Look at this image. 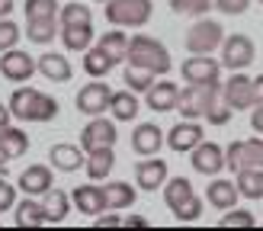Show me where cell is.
I'll return each mask as SVG.
<instances>
[{
    "label": "cell",
    "instance_id": "cell-21",
    "mask_svg": "<svg viewBox=\"0 0 263 231\" xmlns=\"http://www.w3.org/2000/svg\"><path fill=\"white\" fill-rule=\"evenodd\" d=\"M35 64H39V74H42L45 81H51V84H68L74 77L71 61L64 55H58V51H45V55H39Z\"/></svg>",
    "mask_w": 263,
    "mask_h": 231
},
{
    "label": "cell",
    "instance_id": "cell-48",
    "mask_svg": "<svg viewBox=\"0 0 263 231\" xmlns=\"http://www.w3.org/2000/svg\"><path fill=\"white\" fill-rule=\"evenodd\" d=\"M10 13H13V0H0V20L10 16Z\"/></svg>",
    "mask_w": 263,
    "mask_h": 231
},
{
    "label": "cell",
    "instance_id": "cell-15",
    "mask_svg": "<svg viewBox=\"0 0 263 231\" xmlns=\"http://www.w3.org/2000/svg\"><path fill=\"white\" fill-rule=\"evenodd\" d=\"M71 202H74V209L81 215H100V212L109 209V205H106V189L97 186V180H93V183L74 186L71 189Z\"/></svg>",
    "mask_w": 263,
    "mask_h": 231
},
{
    "label": "cell",
    "instance_id": "cell-28",
    "mask_svg": "<svg viewBox=\"0 0 263 231\" xmlns=\"http://www.w3.org/2000/svg\"><path fill=\"white\" fill-rule=\"evenodd\" d=\"M61 32V23L58 16L55 20H26V38L35 45H48V42H55Z\"/></svg>",
    "mask_w": 263,
    "mask_h": 231
},
{
    "label": "cell",
    "instance_id": "cell-9",
    "mask_svg": "<svg viewBox=\"0 0 263 231\" xmlns=\"http://www.w3.org/2000/svg\"><path fill=\"white\" fill-rule=\"evenodd\" d=\"M180 74L186 84H196V87L218 84L221 81V61H215V55H190L180 64Z\"/></svg>",
    "mask_w": 263,
    "mask_h": 231
},
{
    "label": "cell",
    "instance_id": "cell-24",
    "mask_svg": "<svg viewBox=\"0 0 263 231\" xmlns=\"http://www.w3.org/2000/svg\"><path fill=\"white\" fill-rule=\"evenodd\" d=\"M97 48H100L112 64H119V61H125V55H128V35L122 32V26H112V29H106V32L97 38Z\"/></svg>",
    "mask_w": 263,
    "mask_h": 231
},
{
    "label": "cell",
    "instance_id": "cell-46",
    "mask_svg": "<svg viewBox=\"0 0 263 231\" xmlns=\"http://www.w3.org/2000/svg\"><path fill=\"white\" fill-rule=\"evenodd\" d=\"M10 122H13V112H10V106H4V103H0V132H7V128H10Z\"/></svg>",
    "mask_w": 263,
    "mask_h": 231
},
{
    "label": "cell",
    "instance_id": "cell-31",
    "mask_svg": "<svg viewBox=\"0 0 263 231\" xmlns=\"http://www.w3.org/2000/svg\"><path fill=\"white\" fill-rule=\"evenodd\" d=\"M106 189V205L109 209H128V205H135V199H138V192H135V186L132 183H125V180H112V183H106L103 186Z\"/></svg>",
    "mask_w": 263,
    "mask_h": 231
},
{
    "label": "cell",
    "instance_id": "cell-44",
    "mask_svg": "<svg viewBox=\"0 0 263 231\" xmlns=\"http://www.w3.org/2000/svg\"><path fill=\"white\" fill-rule=\"evenodd\" d=\"M254 116H251V128L257 135H263V103H254V109H251Z\"/></svg>",
    "mask_w": 263,
    "mask_h": 231
},
{
    "label": "cell",
    "instance_id": "cell-8",
    "mask_svg": "<svg viewBox=\"0 0 263 231\" xmlns=\"http://www.w3.org/2000/svg\"><path fill=\"white\" fill-rule=\"evenodd\" d=\"M109 100H112V87L103 84V77H93L90 84H84L81 90H77L74 106L84 116H103L109 109Z\"/></svg>",
    "mask_w": 263,
    "mask_h": 231
},
{
    "label": "cell",
    "instance_id": "cell-41",
    "mask_svg": "<svg viewBox=\"0 0 263 231\" xmlns=\"http://www.w3.org/2000/svg\"><path fill=\"white\" fill-rule=\"evenodd\" d=\"M16 192H20V186H13L7 177H0V212L16 209Z\"/></svg>",
    "mask_w": 263,
    "mask_h": 231
},
{
    "label": "cell",
    "instance_id": "cell-18",
    "mask_svg": "<svg viewBox=\"0 0 263 231\" xmlns=\"http://www.w3.org/2000/svg\"><path fill=\"white\" fill-rule=\"evenodd\" d=\"M51 183H55L51 164H32V167H26L20 174V180H16L20 192H26V196H45L51 189Z\"/></svg>",
    "mask_w": 263,
    "mask_h": 231
},
{
    "label": "cell",
    "instance_id": "cell-6",
    "mask_svg": "<svg viewBox=\"0 0 263 231\" xmlns=\"http://www.w3.org/2000/svg\"><path fill=\"white\" fill-rule=\"evenodd\" d=\"M254 38L244 35V32H234V35H225V42H221V68L228 71H247L254 64Z\"/></svg>",
    "mask_w": 263,
    "mask_h": 231
},
{
    "label": "cell",
    "instance_id": "cell-23",
    "mask_svg": "<svg viewBox=\"0 0 263 231\" xmlns=\"http://www.w3.org/2000/svg\"><path fill=\"white\" fill-rule=\"evenodd\" d=\"M84 154L87 151L81 145H51L48 161H51V167H58L61 174H74V170H81V167L87 164Z\"/></svg>",
    "mask_w": 263,
    "mask_h": 231
},
{
    "label": "cell",
    "instance_id": "cell-29",
    "mask_svg": "<svg viewBox=\"0 0 263 231\" xmlns=\"http://www.w3.org/2000/svg\"><path fill=\"white\" fill-rule=\"evenodd\" d=\"M16 225L20 228H39V225H48L45 222V205L39 202V196H29L16 202Z\"/></svg>",
    "mask_w": 263,
    "mask_h": 231
},
{
    "label": "cell",
    "instance_id": "cell-13",
    "mask_svg": "<svg viewBox=\"0 0 263 231\" xmlns=\"http://www.w3.org/2000/svg\"><path fill=\"white\" fill-rule=\"evenodd\" d=\"M167 180H170V174H167V161H161L157 154H151V158H141V161L135 164V186H138L141 192L161 189Z\"/></svg>",
    "mask_w": 263,
    "mask_h": 231
},
{
    "label": "cell",
    "instance_id": "cell-4",
    "mask_svg": "<svg viewBox=\"0 0 263 231\" xmlns=\"http://www.w3.org/2000/svg\"><path fill=\"white\" fill-rule=\"evenodd\" d=\"M221 42H225V26L218 20H205V16L196 20L186 29V38H183L190 55H215Z\"/></svg>",
    "mask_w": 263,
    "mask_h": 231
},
{
    "label": "cell",
    "instance_id": "cell-45",
    "mask_svg": "<svg viewBox=\"0 0 263 231\" xmlns=\"http://www.w3.org/2000/svg\"><path fill=\"white\" fill-rule=\"evenodd\" d=\"M122 228H148V218H144V215H125Z\"/></svg>",
    "mask_w": 263,
    "mask_h": 231
},
{
    "label": "cell",
    "instance_id": "cell-5",
    "mask_svg": "<svg viewBox=\"0 0 263 231\" xmlns=\"http://www.w3.org/2000/svg\"><path fill=\"white\" fill-rule=\"evenodd\" d=\"M103 7H106V23L122 26V29H138L154 13L151 0H106Z\"/></svg>",
    "mask_w": 263,
    "mask_h": 231
},
{
    "label": "cell",
    "instance_id": "cell-3",
    "mask_svg": "<svg viewBox=\"0 0 263 231\" xmlns=\"http://www.w3.org/2000/svg\"><path fill=\"white\" fill-rule=\"evenodd\" d=\"M128 64H138V68H148L154 74H167L174 68V61H170V51L161 38L154 35H135L128 38V55H125Z\"/></svg>",
    "mask_w": 263,
    "mask_h": 231
},
{
    "label": "cell",
    "instance_id": "cell-49",
    "mask_svg": "<svg viewBox=\"0 0 263 231\" xmlns=\"http://www.w3.org/2000/svg\"><path fill=\"white\" fill-rule=\"evenodd\" d=\"M7 164H10V158H7V154H4V148H0V177L7 174Z\"/></svg>",
    "mask_w": 263,
    "mask_h": 231
},
{
    "label": "cell",
    "instance_id": "cell-1",
    "mask_svg": "<svg viewBox=\"0 0 263 231\" xmlns=\"http://www.w3.org/2000/svg\"><path fill=\"white\" fill-rule=\"evenodd\" d=\"M10 112L20 122H51V119H58L61 103L51 93H42V90L20 87L10 93Z\"/></svg>",
    "mask_w": 263,
    "mask_h": 231
},
{
    "label": "cell",
    "instance_id": "cell-12",
    "mask_svg": "<svg viewBox=\"0 0 263 231\" xmlns=\"http://www.w3.org/2000/svg\"><path fill=\"white\" fill-rule=\"evenodd\" d=\"M190 164H193V170L202 174V177H218L225 170V148L202 138L199 145L190 151Z\"/></svg>",
    "mask_w": 263,
    "mask_h": 231
},
{
    "label": "cell",
    "instance_id": "cell-26",
    "mask_svg": "<svg viewBox=\"0 0 263 231\" xmlns=\"http://www.w3.org/2000/svg\"><path fill=\"white\" fill-rule=\"evenodd\" d=\"M42 205H45V222L48 225H61L64 218H68L71 212V196L68 192H61V189H48L45 196H42Z\"/></svg>",
    "mask_w": 263,
    "mask_h": 231
},
{
    "label": "cell",
    "instance_id": "cell-33",
    "mask_svg": "<svg viewBox=\"0 0 263 231\" xmlns=\"http://www.w3.org/2000/svg\"><path fill=\"white\" fill-rule=\"evenodd\" d=\"M177 112L186 116V119H202V87L186 84V90H180Z\"/></svg>",
    "mask_w": 263,
    "mask_h": 231
},
{
    "label": "cell",
    "instance_id": "cell-34",
    "mask_svg": "<svg viewBox=\"0 0 263 231\" xmlns=\"http://www.w3.org/2000/svg\"><path fill=\"white\" fill-rule=\"evenodd\" d=\"M112 68H116V64H112L106 55H103L97 45H90V48L84 51V71H87L90 77H106Z\"/></svg>",
    "mask_w": 263,
    "mask_h": 231
},
{
    "label": "cell",
    "instance_id": "cell-40",
    "mask_svg": "<svg viewBox=\"0 0 263 231\" xmlns=\"http://www.w3.org/2000/svg\"><path fill=\"white\" fill-rule=\"evenodd\" d=\"M20 35H23V29H20V23H16V20H10V16H4V20H0V51H7V48H16Z\"/></svg>",
    "mask_w": 263,
    "mask_h": 231
},
{
    "label": "cell",
    "instance_id": "cell-27",
    "mask_svg": "<svg viewBox=\"0 0 263 231\" xmlns=\"http://www.w3.org/2000/svg\"><path fill=\"white\" fill-rule=\"evenodd\" d=\"M87 174L90 180H106L116 167V151L112 148H97V151H87Z\"/></svg>",
    "mask_w": 263,
    "mask_h": 231
},
{
    "label": "cell",
    "instance_id": "cell-30",
    "mask_svg": "<svg viewBox=\"0 0 263 231\" xmlns=\"http://www.w3.org/2000/svg\"><path fill=\"white\" fill-rule=\"evenodd\" d=\"M234 177H238L234 183L244 199H263V167H244Z\"/></svg>",
    "mask_w": 263,
    "mask_h": 231
},
{
    "label": "cell",
    "instance_id": "cell-11",
    "mask_svg": "<svg viewBox=\"0 0 263 231\" xmlns=\"http://www.w3.org/2000/svg\"><path fill=\"white\" fill-rule=\"evenodd\" d=\"M35 71H39V64H35V58L29 55V51H23V48L0 51V74H4V81H10V84H26Z\"/></svg>",
    "mask_w": 263,
    "mask_h": 231
},
{
    "label": "cell",
    "instance_id": "cell-39",
    "mask_svg": "<svg viewBox=\"0 0 263 231\" xmlns=\"http://www.w3.org/2000/svg\"><path fill=\"white\" fill-rule=\"evenodd\" d=\"M257 218L247 209H225V218H218V228H254Z\"/></svg>",
    "mask_w": 263,
    "mask_h": 231
},
{
    "label": "cell",
    "instance_id": "cell-17",
    "mask_svg": "<svg viewBox=\"0 0 263 231\" xmlns=\"http://www.w3.org/2000/svg\"><path fill=\"white\" fill-rule=\"evenodd\" d=\"M161 145H167V135L161 132V125L154 122H141L132 132V151L138 158H151V154H161Z\"/></svg>",
    "mask_w": 263,
    "mask_h": 231
},
{
    "label": "cell",
    "instance_id": "cell-36",
    "mask_svg": "<svg viewBox=\"0 0 263 231\" xmlns=\"http://www.w3.org/2000/svg\"><path fill=\"white\" fill-rule=\"evenodd\" d=\"M154 71H148V68H138V64H128L125 68V87L128 90H135V93H144L151 84H154Z\"/></svg>",
    "mask_w": 263,
    "mask_h": 231
},
{
    "label": "cell",
    "instance_id": "cell-7",
    "mask_svg": "<svg viewBox=\"0 0 263 231\" xmlns=\"http://www.w3.org/2000/svg\"><path fill=\"white\" fill-rule=\"evenodd\" d=\"M244 167H263V135L247 141H231L225 148V170L238 174Z\"/></svg>",
    "mask_w": 263,
    "mask_h": 231
},
{
    "label": "cell",
    "instance_id": "cell-42",
    "mask_svg": "<svg viewBox=\"0 0 263 231\" xmlns=\"http://www.w3.org/2000/svg\"><path fill=\"white\" fill-rule=\"evenodd\" d=\"M215 10L225 13V16H241V13L251 10V0H215Z\"/></svg>",
    "mask_w": 263,
    "mask_h": 231
},
{
    "label": "cell",
    "instance_id": "cell-38",
    "mask_svg": "<svg viewBox=\"0 0 263 231\" xmlns=\"http://www.w3.org/2000/svg\"><path fill=\"white\" fill-rule=\"evenodd\" d=\"M170 10L180 13V16H205L212 10V0H170Z\"/></svg>",
    "mask_w": 263,
    "mask_h": 231
},
{
    "label": "cell",
    "instance_id": "cell-14",
    "mask_svg": "<svg viewBox=\"0 0 263 231\" xmlns=\"http://www.w3.org/2000/svg\"><path fill=\"white\" fill-rule=\"evenodd\" d=\"M116 138H119V132H116V122L103 119V116H93L84 132H81V148L84 151H97V148H112Z\"/></svg>",
    "mask_w": 263,
    "mask_h": 231
},
{
    "label": "cell",
    "instance_id": "cell-32",
    "mask_svg": "<svg viewBox=\"0 0 263 231\" xmlns=\"http://www.w3.org/2000/svg\"><path fill=\"white\" fill-rule=\"evenodd\" d=\"M0 148H4V154L10 161H16V158H23V154L29 151V135H26L23 128L10 125L7 132H0Z\"/></svg>",
    "mask_w": 263,
    "mask_h": 231
},
{
    "label": "cell",
    "instance_id": "cell-10",
    "mask_svg": "<svg viewBox=\"0 0 263 231\" xmlns=\"http://www.w3.org/2000/svg\"><path fill=\"white\" fill-rule=\"evenodd\" d=\"M221 97L234 112H244V109H254L257 93H254V77H247L244 71H234L225 84H221Z\"/></svg>",
    "mask_w": 263,
    "mask_h": 231
},
{
    "label": "cell",
    "instance_id": "cell-43",
    "mask_svg": "<svg viewBox=\"0 0 263 231\" xmlns=\"http://www.w3.org/2000/svg\"><path fill=\"white\" fill-rule=\"evenodd\" d=\"M97 228H122V215H116V209L100 212V218H93Z\"/></svg>",
    "mask_w": 263,
    "mask_h": 231
},
{
    "label": "cell",
    "instance_id": "cell-47",
    "mask_svg": "<svg viewBox=\"0 0 263 231\" xmlns=\"http://www.w3.org/2000/svg\"><path fill=\"white\" fill-rule=\"evenodd\" d=\"M254 93H257V103H263V74L254 77Z\"/></svg>",
    "mask_w": 263,
    "mask_h": 231
},
{
    "label": "cell",
    "instance_id": "cell-25",
    "mask_svg": "<svg viewBox=\"0 0 263 231\" xmlns=\"http://www.w3.org/2000/svg\"><path fill=\"white\" fill-rule=\"evenodd\" d=\"M141 109L138 97L132 90H112V100H109V112L116 122H135V116Z\"/></svg>",
    "mask_w": 263,
    "mask_h": 231
},
{
    "label": "cell",
    "instance_id": "cell-19",
    "mask_svg": "<svg viewBox=\"0 0 263 231\" xmlns=\"http://www.w3.org/2000/svg\"><path fill=\"white\" fill-rule=\"evenodd\" d=\"M144 100H148L151 112H174L180 103V87L174 81H154L144 90Z\"/></svg>",
    "mask_w": 263,
    "mask_h": 231
},
{
    "label": "cell",
    "instance_id": "cell-22",
    "mask_svg": "<svg viewBox=\"0 0 263 231\" xmlns=\"http://www.w3.org/2000/svg\"><path fill=\"white\" fill-rule=\"evenodd\" d=\"M61 45L68 51H84L97 42V32H93V23H74V26H61Z\"/></svg>",
    "mask_w": 263,
    "mask_h": 231
},
{
    "label": "cell",
    "instance_id": "cell-20",
    "mask_svg": "<svg viewBox=\"0 0 263 231\" xmlns=\"http://www.w3.org/2000/svg\"><path fill=\"white\" fill-rule=\"evenodd\" d=\"M238 183H231V180H221V177H209V186H205V202L212 205V209H234L238 205Z\"/></svg>",
    "mask_w": 263,
    "mask_h": 231
},
{
    "label": "cell",
    "instance_id": "cell-2",
    "mask_svg": "<svg viewBox=\"0 0 263 231\" xmlns=\"http://www.w3.org/2000/svg\"><path fill=\"white\" fill-rule=\"evenodd\" d=\"M164 202H167V209L174 212V218L183 225L199 222V215H202V199H199V192L193 189V183L186 177H170L164 183Z\"/></svg>",
    "mask_w": 263,
    "mask_h": 231
},
{
    "label": "cell",
    "instance_id": "cell-51",
    "mask_svg": "<svg viewBox=\"0 0 263 231\" xmlns=\"http://www.w3.org/2000/svg\"><path fill=\"white\" fill-rule=\"evenodd\" d=\"M260 4H263V0H260Z\"/></svg>",
    "mask_w": 263,
    "mask_h": 231
},
{
    "label": "cell",
    "instance_id": "cell-50",
    "mask_svg": "<svg viewBox=\"0 0 263 231\" xmlns=\"http://www.w3.org/2000/svg\"><path fill=\"white\" fill-rule=\"evenodd\" d=\"M97 4H106V0H97Z\"/></svg>",
    "mask_w": 263,
    "mask_h": 231
},
{
    "label": "cell",
    "instance_id": "cell-35",
    "mask_svg": "<svg viewBox=\"0 0 263 231\" xmlns=\"http://www.w3.org/2000/svg\"><path fill=\"white\" fill-rule=\"evenodd\" d=\"M58 23L61 26H74V23H93V13H90L87 4H77V0H71V4H64L58 10Z\"/></svg>",
    "mask_w": 263,
    "mask_h": 231
},
{
    "label": "cell",
    "instance_id": "cell-37",
    "mask_svg": "<svg viewBox=\"0 0 263 231\" xmlns=\"http://www.w3.org/2000/svg\"><path fill=\"white\" fill-rule=\"evenodd\" d=\"M58 0H26V20H55Z\"/></svg>",
    "mask_w": 263,
    "mask_h": 231
},
{
    "label": "cell",
    "instance_id": "cell-16",
    "mask_svg": "<svg viewBox=\"0 0 263 231\" xmlns=\"http://www.w3.org/2000/svg\"><path fill=\"white\" fill-rule=\"evenodd\" d=\"M202 138H205V128L199 122H196V119H183V122H177L167 132V148L177 151V154H186V151H193L196 145H199Z\"/></svg>",
    "mask_w": 263,
    "mask_h": 231
}]
</instances>
